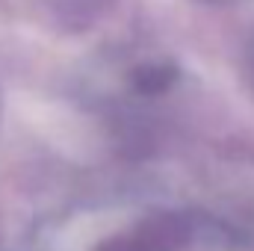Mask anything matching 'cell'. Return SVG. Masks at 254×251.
<instances>
[{
	"mask_svg": "<svg viewBox=\"0 0 254 251\" xmlns=\"http://www.w3.org/2000/svg\"><path fill=\"white\" fill-rule=\"evenodd\" d=\"M133 83L142 95H160L175 83V68L169 65H145L133 74Z\"/></svg>",
	"mask_w": 254,
	"mask_h": 251,
	"instance_id": "cell-1",
	"label": "cell"
}]
</instances>
